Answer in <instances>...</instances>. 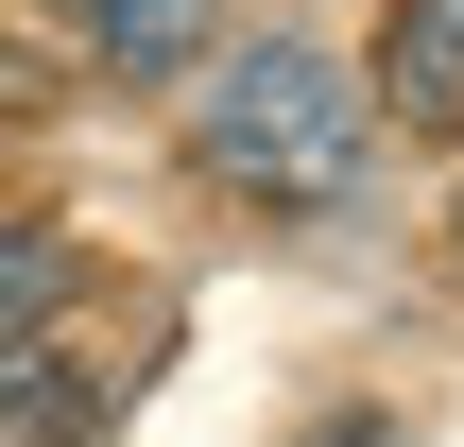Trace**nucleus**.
Segmentation results:
<instances>
[{
  "label": "nucleus",
  "mask_w": 464,
  "mask_h": 447,
  "mask_svg": "<svg viewBox=\"0 0 464 447\" xmlns=\"http://www.w3.org/2000/svg\"><path fill=\"white\" fill-rule=\"evenodd\" d=\"M362 138H379L362 69L310 52V34H224L207 86H189V155H207L224 189H258V207H327V189L362 172Z\"/></svg>",
  "instance_id": "1"
},
{
  "label": "nucleus",
  "mask_w": 464,
  "mask_h": 447,
  "mask_svg": "<svg viewBox=\"0 0 464 447\" xmlns=\"http://www.w3.org/2000/svg\"><path fill=\"white\" fill-rule=\"evenodd\" d=\"M362 103H396V121H464V0H379V69H362Z\"/></svg>",
  "instance_id": "2"
},
{
  "label": "nucleus",
  "mask_w": 464,
  "mask_h": 447,
  "mask_svg": "<svg viewBox=\"0 0 464 447\" xmlns=\"http://www.w3.org/2000/svg\"><path fill=\"white\" fill-rule=\"evenodd\" d=\"M0 431H34V447H86V431H103V379H69L52 345H0Z\"/></svg>",
  "instance_id": "3"
},
{
  "label": "nucleus",
  "mask_w": 464,
  "mask_h": 447,
  "mask_svg": "<svg viewBox=\"0 0 464 447\" xmlns=\"http://www.w3.org/2000/svg\"><path fill=\"white\" fill-rule=\"evenodd\" d=\"M207 17H224V0H103L86 34H103V69H189V52H207Z\"/></svg>",
  "instance_id": "4"
},
{
  "label": "nucleus",
  "mask_w": 464,
  "mask_h": 447,
  "mask_svg": "<svg viewBox=\"0 0 464 447\" xmlns=\"http://www.w3.org/2000/svg\"><path fill=\"white\" fill-rule=\"evenodd\" d=\"M52 310H69V241L52 224H0V345H34Z\"/></svg>",
  "instance_id": "5"
},
{
  "label": "nucleus",
  "mask_w": 464,
  "mask_h": 447,
  "mask_svg": "<svg viewBox=\"0 0 464 447\" xmlns=\"http://www.w3.org/2000/svg\"><path fill=\"white\" fill-rule=\"evenodd\" d=\"M310 447H396V413H327V431H310Z\"/></svg>",
  "instance_id": "6"
},
{
  "label": "nucleus",
  "mask_w": 464,
  "mask_h": 447,
  "mask_svg": "<svg viewBox=\"0 0 464 447\" xmlns=\"http://www.w3.org/2000/svg\"><path fill=\"white\" fill-rule=\"evenodd\" d=\"M69 17H103V0H69Z\"/></svg>",
  "instance_id": "7"
},
{
  "label": "nucleus",
  "mask_w": 464,
  "mask_h": 447,
  "mask_svg": "<svg viewBox=\"0 0 464 447\" xmlns=\"http://www.w3.org/2000/svg\"><path fill=\"white\" fill-rule=\"evenodd\" d=\"M0 447H17V431H0Z\"/></svg>",
  "instance_id": "8"
}]
</instances>
